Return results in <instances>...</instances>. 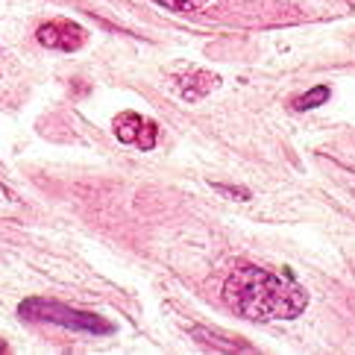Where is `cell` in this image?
<instances>
[{"label": "cell", "mask_w": 355, "mask_h": 355, "mask_svg": "<svg viewBox=\"0 0 355 355\" xmlns=\"http://www.w3.org/2000/svg\"><path fill=\"white\" fill-rule=\"evenodd\" d=\"M191 340H197L202 349H211V352H256L241 338H230V335L214 332V329H206V326H191Z\"/></svg>", "instance_id": "5"}, {"label": "cell", "mask_w": 355, "mask_h": 355, "mask_svg": "<svg viewBox=\"0 0 355 355\" xmlns=\"http://www.w3.org/2000/svg\"><path fill=\"white\" fill-rule=\"evenodd\" d=\"M214 191H220L226 197H238V200H250L247 188H235V185H214Z\"/></svg>", "instance_id": "9"}, {"label": "cell", "mask_w": 355, "mask_h": 355, "mask_svg": "<svg viewBox=\"0 0 355 355\" xmlns=\"http://www.w3.org/2000/svg\"><path fill=\"white\" fill-rule=\"evenodd\" d=\"M115 135L121 144H135L141 150H153L159 141V123L138 112H121L115 118Z\"/></svg>", "instance_id": "3"}, {"label": "cell", "mask_w": 355, "mask_h": 355, "mask_svg": "<svg viewBox=\"0 0 355 355\" xmlns=\"http://www.w3.org/2000/svg\"><path fill=\"white\" fill-rule=\"evenodd\" d=\"M223 300L235 314L256 323L294 320L309 306L306 288L288 270L279 276L264 268H252V264H244V268H238L226 276Z\"/></svg>", "instance_id": "1"}, {"label": "cell", "mask_w": 355, "mask_h": 355, "mask_svg": "<svg viewBox=\"0 0 355 355\" xmlns=\"http://www.w3.org/2000/svg\"><path fill=\"white\" fill-rule=\"evenodd\" d=\"M153 3H159L168 12H180V15H185V12H197L202 6H209L211 0H153Z\"/></svg>", "instance_id": "8"}, {"label": "cell", "mask_w": 355, "mask_h": 355, "mask_svg": "<svg viewBox=\"0 0 355 355\" xmlns=\"http://www.w3.org/2000/svg\"><path fill=\"white\" fill-rule=\"evenodd\" d=\"M18 314L24 317V320L62 326V329H71V332H85V335H112L115 332V326H112L109 320H103L100 314L68 309V306H62V302L42 300V297L24 300L18 306Z\"/></svg>", "instance_id": "2"}, {"label": "cell", "mask_w": 355, "mask_h": 355, "mask_svg": "<svg viewBox=\"0 0 355 355\" xmlns=\"http://www.w3.org/2000/svg\"><path fill=\"white\" fill-rule=\"evenodd\" d=\"M35 42L47 50H59V53H73L85 44V30L80 24L71 21H50L35 30Z\"/></svg>", "instance_id": "4"}, {"label": "cell", "mask_w": 355, "mask_h": 355, "mask_svg": "<svg viewBox=\"0 0 355 355\" xmlns=\"http://www.w3.org/2000/svg\"><path fill=\"white\" fill-rule=\"evenodd\" d=\"M218 83H220V80L214 77V73H209V71H194V73H188V77H176V92H180V94L188 100V103H194V100L206 97Z\"/></svg>", "instance_id": "6"}, {"label": "cell", "mask_w": 355, "mask_h": 355, "mask_svg": "<svg viewBox=\"0 0 355 355\" xmlns=\"http://www.w3.org/2000/svg\"><path fill=\"white\" fill-rule=\"evenodd\" d=\"M332 97V92H329V85H314V88H309L306 94H300V97H294V112H309V109H317V106H323L326 100Z\"/></svg>", "instance_id": "7"}]
</instances>
